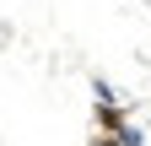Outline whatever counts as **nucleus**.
<instances>
[{"instance_id":"f257e3e1","label":"nucleus","mask_w":151,"mask_h":146,"mask_svg":"<svg viewBox=\"0 0 151 146\" xmlns=\"http://www.w3.org/2000/svg\"><path fill=\"white\" fill-rule=\"evenodd\" d=\"M113 141H119V146H140V141H146V135H140V130H135V124H119V135H113Z\"/></svg>"},{"instance_id":"f03ea898","label":"nucleus","mask_w":151,"mask_h":146,"mask_svg":"<svg viewBox=\"0 0 151 146\" xmlns=\"http://www.w3.org/2000/svg\"><path fill=\"white\" fill-rule=\"evenodd\" d=\"M92 92H97V108H103V114H113V87H108V81H97Z\"/></svg>"},{"instance_id":"7ed1b4c3","label":"nucleus","mask_w":151,"mask_h":146,"mask_svg":"<svg viewBox=\"0 0 151 146\" xmlns=\"http://www.w3.org/2000/svg\"><path fill=\"white\" fill-rule=\"evenodd\" d=\"M97 146H119V141H97Z\"/></svg>"}]
</instances>
